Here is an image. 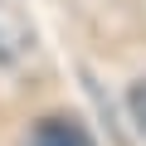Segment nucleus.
<instances>
[{"instance_id":"1","label":"nucleus","mask_w":146,"mask_h":146,"mask_svg":"<svg viewBox=\"0 0 146 146\" xmlns=\"http://www.w3.org/2000/svg\"><path fill=\"white\" fill-rule=\"evenodd\" d=\"M29 146H93V136L73 122V117H39Z\"/></svg>"},{"instance_id":"2","label":"nucleus","mask_w":146,"mask_h":146,"mask_svg":"<svg viewBox=\"0 0 146 146\" xmlns=\"http://www.w3.org/2000/svg\"><path fill=\"white\" fill-rule=\"evenodd\" d=\"M127 107H131L136 127L146 131V78H141V83H131V93H127Z\"/></svg>"}]
</instances>
